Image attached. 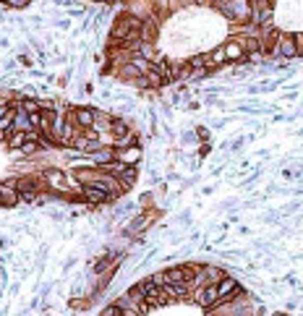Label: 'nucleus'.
I'll list each match as a JSON object with an SVG mask.
<instances>
[{"instance_id":"nucleus-6","label":"nucleus","mask_w":303,"mask_h":316,"mask_svg":"<svg viewBox=\"0 0 303 316\" xmlns=\"http://www.w3.org/2000/svg\"><path fill=\"white\" fill-rule=\"evenodd\" d=\"M220 298V290H217V285H209V288H204L202 292H199V303H202V306L204 308H209V306H212V303Z\"/></svg>"},{"instance_id":"nucleus-20","label":"nucleus","mask_w":303,"mask_h":316,"mask_svg":"<svg viewBox=\"0 0 303 316\" xmlns=\"http://www.w3.org/2000/svg\"><path fill=\"white\" fill-rule=\"evenodd\" d=\"M296 44H298V55H303V34H296Z\"/></svg>"},{"instance_id":"nucleus-2","label":"nucleus","mask_w":303,"mask_h":316,"mask_svg":"<svg viewBox=\"0 0 303 316\" xmlns=\"http://www.w3.org/2000/svg\"><path fill=\"white\" fill-rule=\"evenodd\" d=\"M84 196H86V202H92V204H102V202H108L110 198V191L104 188V186H100V183H92V186L84 188Z\"/></svg>"},{"instance_id":"nucleus-14","label":"nucleus","mask_w":303,"mask_h":316,"mask_svg":"<svg viewBox=\"0 0 303 316\" xmlns=\"http://www.w3.org/2000/svg\"><path fill=\"white\" fill-rule=\"evenodd\" d=\"M112 134H115V136H126V134H128L126 123H123V120H112Z\"/></svg>"},{"instance_id":"nucleus-16","label":"nucleus","mask_w":303,"mask_h":316,"mask_svg":"<svg viewBox=\"0 0 303 316\" xmlns=\"http://www.w3.org/2000/svg\"><path fill=\"white\" fill-rule=\"evenodd\" d=\"M222 60H228V52H225V48H220L212 52V63H222Z\"/></svg>"},{"instance_id":"nucleus-1","label":"nucleus","mask_w":303,"mask_h":316,"mask_svg":"<svg viewBox=\"0 0 303 316\" xmlns=\"http://www.w3.org/2000/svg\"><path fill=\"white\" fill-rule=\"evenodd\" d=\"M194 277H196V274H194L191 266H178V269H170V272L160 274V277H154V280H157V282H165V285H178V282H186V285H188Z\"/></svg>"},{"instance_id":"nucleus-19","label":"nucleus","mask_w":303,"mask_h":316,"mask_svg":"<svg viewBox=\"0 0 303 316\" xmlns=\"http://www.w3.org/2000/svg\"><path fill=\"white\" fill-rule=\"evenodd\" d=\"M246 50L256 52V50H259V42H256V40H246Z\"/></svg>"},{"instance_id":"nucleus-15","label":"nucleus","mask_w":303,"mask_h":316,"mask_svg":"<svg viewBox=\"0 0 303 316\" xmlns=\"http://www.w3.org/2000/svg\"><path fill=\"white\" fill-rule=\"evenodd\" d=\"M21 110H24L26 115H32V112H40V104H37V102H32V100H26L24 104H21Z\"/></svg>"},{"instance_id":"nucleus-10","label":"nucleus","mask_w":303,"mask_h":316,"mask_svg":"<svg viewBox=\"0 0 303 316\" xmlns=\"http://www.w3.org/2000/svg\"><path fill=\"white\" fill-rule=\"evenodd\" d=\"M6 136H8V144H10V146H18V149L24 146V144H26V138H29V134H21V131H16V134H10V131H8Z\"/></svg>"},{"instance_id":"nucleus-11","label":"nucleus","mask_w":303,"mask_h":316,"mask_svg":"<svg viewBox=\"0 0 303 316\" xmlns=\"http://www.w3.org/2000/svg\"><path fill=\"white\" fill-rule=\"evenodd\" d=\"M225 52H228V60H238V58L243 55V48L238 42H230V44H225Z\"/></svg>"},{"instance_id":"nucleus-18","label":"nucleus","mask_w":303,"mask_h":316,"mask_svg":"<svg viewBox=\"0 0 303 316\" xmlns=\"http://www.w3.org/2000/svg\"><path fill=\"white\" fill-rule=\"evenodd\" d=\"M6 3H8V6H14V8H24L29 0H6Z\"/></svg>"},{"instance_id":"nucleus-8","label":"nucleus","mask_w":303,"mask_h":316,"mask_svg":"<svg viewBox=\"0 0 303 316\" xmlns=\"http://www.w3.org/2000/svg\"><path fill=\"white\" fill-rule=\"evenodd\" d=\"M118 157H120V162H126V165H136L138 157H142V149H138V146H128V149L118 152Z\"/></svg>"},{"instance_id":"nucleus-12","label":"nucleus","mask_w":303,"mask_h":316,"mask_svg":"<svg viewBox=\"0 0 303 316\" xmlns=\"http://www.w3.org/2000/svg\"><path fill=\"white\" fill-rule=\"evenodd\" d=\"M204 274H206V280H209V282H220V280L225 277V274L220 272V269H214V266H206V269H204Z\"/></svg>"},{"instance_id":"nucleus-21","label":"nucleus","mask_w":303,"mask_h":316,"mask_svg":"<svg viewBox=\"0 0 303 316\" xmlns=\"http://www.w3.org/2000/svg\"><path fill=\"white\" fill-rule=\"evenodd\" d=\"M34 149H37V144H32V142H29V144H24V146H21V152H26V154H32V152H34Z\"/></svg>"},{"instance_id":"nucleus-3","label":"nucleus","mask_w":303,"mask_h":316,"mask_svg":"<svg viewBox=\"0 0 303 316\" xmlns=\"http://www.w3.org/2000/svg\"><path fill=\"white\" fill-rule=\"evenodd\" d=\"M157 285H160L157 280H149V282H144V296H146L149 306H160V303H165V296H162V290Z\"/></svg>"},{"instance_id":"nucleus-7","label":"nucleus","mask_w":303,"mask_h":316,"mask_svg":"<svg viewBox=\"0 0 303 316\" xmlns=\"http://www.w3.org/2000/svg\"><path fill=\"white\" fill-rule=\"evenodd\" d=\"M74 118H76V123H78V126L89 128L92 123L97 120V115H94V110H89V108H81V110H76V112H74Z\"/></svg>"},{"instance_id":"nucleus-9","label":"nucleus","mask_w":303,"mask_h":316,"mask_svg":"<svg viewBox=\"0 0 303 316\" xmlns=\"http://www.w3.org/2000/svg\"><path fill=\"white\" fill-rule=\"evenodd\" d=\"M0 196H3V206H14L18 202V194L10 188L8 183H3V188H0Z\"/></svg>"},{"instance_id":"nucleus-13","label":"nucleus","mask_w":303,"mask_h":316,"mask_svg":"<svg viewBox=\"0 0 303 316\" xmlns=\"http://www.w3.org/2000/svg\"><path fill=\"white\" fill-rule=\"evenodd\" d=\"M48 175V180L52 183V186H63V172H55V170H48L44 172Z\"/></svg>"},{"instance_id":"nucleus-4","label":"nucleus","mask_w":303,"mask_h":316,"mask_svg":"<svg viewBox=\"0 0 303 316\" xmlns=\"http://www.w3.org/2000/svg\"><path fill=\"white\" fill-rule=\"evenodd\" d=\"M217 290H220V298H232L238 292V282L236 280H230V277H222L217 282Z\"/></svg>"},{"instance_id":"nucleus-17","label":"nucleus","mask_w":303,"mask_h":316,"mask_svg":"<svg viewBox=\"0 0 303 316\" xmlns=\"http://www.w3.org/2000/svg\"><path fill=\"white\" fill-rule=\"evenodd\" d=\"M97 160L102 162V165H108V162L112 160V152H110V149H102V152H100V154H97Z\"/></svg>"},{"instance_id":"nucleus-5","label":"nucleus","mask_w":303,"mask_h":316,"mask_svg":"<svg viewBox=\"0 0 303 316\" xmlns=\"http://www.w3.org/2000/svg\"><path fill=\"white\" fill-rule=\"evenodd\" d=\"M280 55L282 58H296L298 55L296 37H280Z\"/></svg>"}]
</instances>
